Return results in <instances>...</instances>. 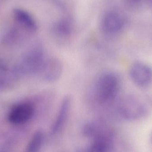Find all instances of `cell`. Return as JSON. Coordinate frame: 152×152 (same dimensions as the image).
I'll return each instance as SVG.
<instances>
[{
  "mask_svg": "<svg viewBox=\"0 0 152 152\" xmlns=\"http://www.w3.org/2000/svg\"><path fill=\"white\" fill-rule=\"evenodd\" d=\"M34 105L30 102H23L15 105L9 112L8 121L13 125H20L29 121L34 116Z\"/></svg>",
  "mask_w": 152,
  "mask_h": 152,
  "instance_id": "5b68a950",
  "label": "cell"
},
{
  "mask_svg": "<svg viewBox=\"0 0 152 152\" xmlns=\"http://www.w3.org/2000/svg\"><path fill=\"white\" fill-rule=\"evenodd\" d=\"M108 143L105 137H99L89 149L83 152H107Z\"/></svg>",
  "mask_w": 152,
  "mask_h": 152,
  "instance_id": "4fadbf2b",
  "label": "cell"
},
{
  "mask_svg": "<svg viewBox=\"0 0 152 152\" xmlns=\"http://www.w3.org/2000/svg\"><path fill=\"white\" fill-rule=\"evenodd\" d=\"M119 112L127 119H136L142 116L145 109L140 101L132 97H127L121 100L118 105Z\"/></svg>",
  "mask_w": 152,
  "mask_h": 152,
  "instance_id": "8992f818",
  "label": "cell"
},
{
  "mask_svg": "<svg viewBox=\"0 0 152 152\" xmlns=\"http://www.w3.org/2000/svg\"><path fill=\"white\" fill-rule=\"evenodd\" d=\"M92 88V97L100 105H105L115 100L119 92L121 80L115 73L105 72L97 77Z\"/></svg>",
  "mask_w": 152,
  "mask_h": 152,
  "instance_id": "6da1fadb",
  "label": "cell"
},
{
  "mask_svg": "<svg viewBox=\"0 0 152 152\" xmlns=\"http://www.w3.org/2000/svg\"><path fill=\"white\" fill-rule=\"evenodd\" d=\"M62 72L63 66L61 61L57 58H51L46 59L40 73L46 82L54 83L60 78Z\"/></svg>",
  "mask_w": 152,
  "mask_h": 152,
  "instance_id": "52a82bcc",
  "label": "cell"
},
{
  "mask_svg": "<svg viewBox=\"0 0 152 152\" xmlns=\"http://www.w3.org/2000/svg\"><path fill=\"white\" fill-rule=\"evenodd\" d=\"M43 141V134L41 131L36 132L29 142L27 152H37L40 150Z\"/></svg>",
  "mask_w": 152,
  "mask_h": 152,
  "instance_id": "7c38bea8",
  "label": "cell"
},
{
  "mask_svg": "<svg viewBox=\"0 0 152 152\" xmlns=\"http://www.w3.org/2000/svg\"><path fill=\"white\" fill-rule=\"evenodd\" d=\"M129 74L131 80L137 86L146 88L152 84V68L144 62L137 61L133 63Z\"/></svg>",
  "mask_w": 152,
  "mask_h": 152,
  "instance_id": "277c9868",
  "label": "cell"
},
{
  "mask_svg": "<svg viewBox=\"0 0 152 152\" xmlns=\"http://www.w3.org/2000/svg\"><path fill=\"white\" fill-rule=\"evenodd\" d=\"M126 21L123 16L113 10L105 11L100 20L101 31L106 35L113 36L119 34L124 29Z\"/></svg>",
  "mask_w": 152,
  "mask_h": 152,
  "instance_id": "3957f363",
  "label": "cell"
},
{
  "mask_svg": "<svg viewBox=\"0 0 152 152\" xmlns=\"http://www.w3.org/2000/svg\"><path fill=\"white\" fill-rule=\"evenodd\" d=\"M125 5L129 9L135 10L140 9L148 0H123Z\"/></svg>",
  "mask_w": 152,
  "mask_h": 152,
  "instance_id": "5bb4252c",
  "label": "cell"
},
{
  "mask_svg": "<svg viewBox=\"0 0 152 152\" xmlns=\"http://www.w3.org/2000/svg\"><path fill=\"white\" fill-rule=\"evenodd\" d=\"M148 3L151 6L152 8V0H148Z\"/></svg>",
  "mask_w": 152,
  "mask_h": 152,
  "instance_id": "9a60e30c",
  "label": "cell"
},
{
  "mask_svg": "<svg viewBox=\"0 0 152 152\" xmlns=\"http://www.w3.org/2000/svg\"><path fill=\"white\" fill-rule=\"evenodd\" d=\"M13 15L16 21L28 31L31 32L36 31L37 28L36 21L27 12L20 9H15Z\"/></svg>",
  "mask_w": 152,
  "mask_h": 152,
  "instance_id": "9c48e42d",
  "label": "cell"
},
{
  "mask_svg": "<svg viewBox=\"0 0 152 152\" xmlns=\"http://www.w3.org/2000/svg\"><path fill=\"white\" fill-rule=\"evenodd\" d=\"M53 31L57 37L66 39L72 34L73 31L72 24L68 20H61L54 25Z\"/></svg>",
  "mask_w": 152,
  "mask_h": 152,
  "instance_id": "8fae6325",
  "label": "cell"
},
{
  "mask_svg": "<svg viewBox=\"0 0 152 152\" xmlns=\"http://www.w3.org/2000/svg\"><path fill=\"white\" fill-rule=\"evenodd\" d=\"M15 68L11 69L0 60V88L9 87L14 83L18 76Z\"/></svg>",
  "mask_w": 152,
  "mask_h": 152,
  "instance_id": "30bf717a",
  "label": "cell"
},
{
  "mask_svg": "<svg viewBox=\"0 0 152 152\" xmlns=\"http://www.w3.org/2000/svg\"><path fill=\"white\" fill-rule=\"evenodd\" d=\"M45 53L41 46H35L28 50L22 58L18 66V74L33 75L41 72L45 62Z\"/></svg>",
  "mask_w": 152,
  "mask_h": 152,
  "instance_id": "7a4b0ae2",
  "label": "cell"
},
{
  "mask_svg": "<svg viewBox=\"0 0 152 152\" xmlns=\"http://www.w3.org/2000/svg\"><path fill=\"white\" fill-rule=\"evenodd\" d=\"M71 106V99L69 96L64 97L59 105L58 114L52 129L53 133H56L63 126L67 118Z\"/></svg>",
  "mask_w": 152,
  "mask_h": 152,
  "instance_id": "ba28073f",
  "label": "cell"
}]
</instances>
